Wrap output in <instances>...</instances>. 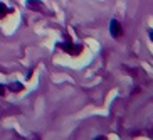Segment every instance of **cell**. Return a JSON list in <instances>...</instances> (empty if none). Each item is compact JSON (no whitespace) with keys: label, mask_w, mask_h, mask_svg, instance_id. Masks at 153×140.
Returning <instances> with one entry per match:
<instances>
[{"label":"cell","mask_w":153,"mask_h":140,"mask_svg":"<svg viewBox=\"0 0 153 140\" xmlns=\"http://www.w3.org/2000/svg\"><path fill=\"white\" fill-rule=\"evenodd\" d=\"M109 32H111V36L113 37H121L123 34V27H121V24L118 22V20H111L109 22Z\"/></svg>","instance_id":"1"},{"label":"cell","mask_w":153,"mask_h":140,"mask_svg":"<svg viewBox=\"0 0 153 140\" xmlns=\"http://www.w3.org/2000/svg\"><path fill=\"white\" fill-rule=\"evenodd\" d=\"M59 47H62V49H66L68 52H72V54H76V51L74 49H77V51H81V46H77V47H74L72 44H61Z\"/></svg>","instance_id":"2"},{"label":"cell","mask_w":153,"mask_h":140,"mask_svg":"<svg viewBox=\"0 0 153 140\" xmlns=\"http://www.w3.org/2000/svg\"><path fill=\"white\" fill-rule=\"evenodd\" d=\"M9 88H10L12 91H22V90H24L22 83H10V85H9Z\"/></svg>","instance_id":"3"},{"label":"cell","mask_w":153,"mask_h":140,"mask_svg":"<svg viewBox=\"0 0 153 140\" xmlns=\"http://www.w3.org/2000/svg\"><path fill=\"white\" fill-rule=\"evenodd\" d=\"M7 12H9V9H7V7H5L4 4H2V5H0V19L4 17V15L7 14Z\"/></svg>","instance_id":"4"},{"label":"cell","mask_w":153,"mask_h":140,"mask_svg":"<svg viewBox=\"0 0 153 140\" xmlns=\"http://www.w3.org/2000/svg\"><path fill=\"white\" fill-rule=\"evenodd\" d=\"M5 90H7V88H5V86H2V85H0V95H4V93H5Z\"/></svg>","instance_id":"5"}]
</instances>
